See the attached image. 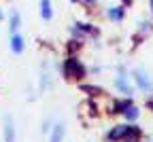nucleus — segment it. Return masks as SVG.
<instances>
[{
  "label": "nucleus",
  "instance_id": "1",
  "mask_svg": "<svg viewBox=\"0 0 153 142\" xmlns=\"http://www.w3.org/2000/svg\"><path fill=\"white\" fill-rule=\"evenodd\" d=\"M140 127L134 125V123H123V125H115L108 134H106V140L108 142H121V140H138L140 138Z\"/></svg>",
  "mask_w": 153,
  "mask_h": 142
},
{
  "label": "nucleus",
  "instance_id": "3",
  "mask_svg": "<svg viewBox=\"0 0 153 142\" xmlns=\"http://www.w3.org/2000/svg\"><path fill=\"white\" fill-rule=\"evenodd\" d=\"M85 74H87L85 66H83V64H81L74 55H70L66 62H64V76H66V78L81 81V78H85Z\"/></svg>",
  "mask_w": 153,
  "mask_h": 142
},
{
  "label": "nucleus",
  "instance_id": "11",
  "mask_svg": "<svg viewBox=\"0 0 153 142\" xmlns=\"http://www.w3.org/2000/svg\"><path fill=\"white\" fill-rule=\"evenodd\" d=\"M151 32H153V21L145 19V21H140V28H138V36H136V40H140V38H145V36H149Z\"/></svg>",
  "mask_w": 153,
  "mask_h": 142
},
{
  "label": "nucleus",
  "instance_id": "5",
  "mask_svg": "<svg viewBox=\"0 0 153 142\" xmlns=\"http://www.w3.org/2000/svg\"><path fill=\"white\" fill-rule=\"evenodd\" d=\"M106 17L111 19L113 24H121L126 19V7L123 4H113V7H106Z\"/></svg>",
  "mask_w": 153,
  "mask_h": 142
},
{
  "label": "nucleus",
  "instance_id": "7",
  "mask_svg": "<svg viewBox=\"0 0 153 142\" xmlns=\"http://www.w3.org/2000/svg\"><path fill=\"white\" fill-rule=\"evenodd\" d=\"M24 47H26V45H24V36L15 32V34L11 36V51L19 55V53H22V51H24Z\"/></svg>",
  "mask_w": 153,
  "mask_h": 142
},
{
  "label": "nucleus",
  "instance_id": "12",
  "mask_svg": "<svg viewBox=\"0 0 153 142\" xmlns=\"http://www.w3.org/2000/svg\"><path fill=\"white\" fill-rule=\"evenodd\" d=\"M9 21H11V32L15 34L19 28H22V15H19V11H11V17H9Z\"/></svg>",
  "mask_w": 153,
  "mask_h": 142
},
{
  "label": "nucleus",
  "instance_id": "9",
  "mask_svg": "<svg viewBox=\"0 0 153 142\" xmlns=\"http://www.w3.org/2000/svg\"><path fill=\"white\" fill-rule=\"evenodd\" d=\"M41 17L45 19V21H51V17H53L51 0H41Z\"/></svg>",
  "mask_w": 153,
  "mask_h": 142
},
{
  "label": "nucleus",
  "instance_id": "8",
  "mask_svg": "<svg viewBox=\"0 0 153 142\" xmlns=\"http://www.w3.org/2000/svg\"><path fill=\"white\" fill-rule=\"evenodd\" d=\"M64 134H66V127H64L62 123L53 125V129H51V136H49V142H62V140H64Z\"/></svg>",
  "mask_w": 153,
  "mask_h": 142
},
{
  "label": "nucleus",
  "instance_id": "14",
  "mask_svg": "<svg viewBox=\"0 0 153 142\" xmlns=\"http://www.w3.org/2000/svg\"><path fill=\"white\" fill-rule=\"evenodd\" d=\"M81 91H85V93H89V95H100V93H104L100 87H96V85H81Z\"/></svg>",
  "mask_w": 153,
  "mask_h": 142
},
{
  "label": "nucleus",
  "instance_id": "2",
  "mask_svg": "<svg viewBox=\"0 0 153 142\" xmlns=\"http://www.w3.org/2000/svg\"><path fill=\"white\" fill-rule=\"evenodd\" d=\"M130 74H132V78H134V85L138 87V91H143V93H153V76H151L145 68H134Z\"/></svg>",
  "mask_w": 153,
  "mask_h": 142
},
{
  "label": "nucleus",
  "instance_id": "10",
  "mask_svg": "<svg viewBox=\"0 0 153 142\" xmlns=\"http://www.w3.org/2000/svg\"><path fill=\"white\" fill-rule=\"evenodd\" d=\"M123 117H126V121H128V123H136V121L140 119V108L132 104V106H130V108L123 112Z\"/></svg>",
  "mask_w": 153,
  "mask_h": 142
},
{
  "label": "nucleus",
  "instance_id": "18",
  "mask_svg": "<svg viewBox=\"0 0 153 142\" xmlns=\"http://www.w3.org/2000/svg\"><path fill=\"white\" fill-rule=\"evenodd\" d=\"M121 4H123V7H132V4H134V0H121Z\"/></svg>",
  "mask_w": 153,
  "mask_h": 142
},
{
  "label": "nucleus",
  "instance_id": "21",
  "mask_svg": "<svg viewBox=\"0 0 153 142\" xmlns=\"http://www.w3.org/2000/svg\"><path fill=\"white\" fill-rule=\"evenodd\" d=\"M0 19H2V11H0Z\"/></svg>",
  "mask_w": 153,
  "mask_h": 142
},
{
  "label": "nucleus",
  "instance_id": "19",
  "mask_svg": "<svg viewBox=\"0 0 153 142\" xmlns=\"http://www.w3.org/2000/svg\"><path fill=\"white\" fill-rule=\"evenodd\" d=\"M149 9H151V15H153V0H149Z\"/></svg>",
  "mask_w": 153,
  "mask_h": 142
},
{
  "label": "nucleus",
  "instance_id": "13",
  "mask_svg": "<svg viewBox=\"0 0 153 142\" xmlns=\"http://www.w3.org/2000/svg\"><path fill=\"white\" fill-rule=\"evenodd\" d=\"M4 142H15V129H13L11 119H7L4 123Z\"/></svg>",
  "mask_w": 153,
  "mask_h": 142
},
{
  "label": "nucleus",
  "instance_id": "15",
  "mask_svg": "<svg viewBox=\"0 0 153 142\" xmlns=\"http://www.w3.org/2000/svg\"><path fill=\"white\" fill-rule=\"evenodd\" d=\"M79 2H81L83 7H87V9H94L96 4H98V0H79Z\"/></svg>",
  "mask_w": 153,
  "mask_h": 142
},
{
  "label": "nucleus",
  "instance_id": "17",
  "mask_svg": "<svg viewBox=\"0 0 153 142\" xmlns=\"http://www.w3.org/2000/svg\"><path fill=\"white\" fill-rule=\"evenodd\" d=\"M145 106L153 112V93H149V98H147V102H145Z\"/></svg>",
  "mask_w": 153,
  "mask_h": 142
},
{
  "label": "nucleus",
  "instance_id": "4",
  "mask_svg": "<svg viewBox=\"0 0 153 142\" xmlns=\"http://www.w3.org/2000/svg\"><path fill=\"white\" fill-rule=\"evenodd\" d=\"M115 89H117V91H121L126 98H130V95L134 93V87H132L130 78H128L126 74H117V76H115Z\"/></svg>",
  "mask_w": 153,
  "mask_h": 142
},
{
  "label": "nucleus",
  "instance_id": "6",
  "mask_svg": "<svg viewBox=\"0 0 153 142\" xmlns=\"http://www.w3.org/2000/svg\"><path fill=\"white\" fill-rule=\"evenodd\" d=\"M134 102H132V98H123V100H115V104H113V115H123L130 106H132Z\"/></svg>",
  "mask_w": 153,
  "mask_h": 142
},
{
  "label": "nucleus",
  "instance_id": "16",
  "mask_svg": "<svg viewBox=\"0 0 153 142\" xmlns=\"http://www.w3.org/2000/svg\"><path fill=\"white\" fill-rule=\"evenodd\" d=\"M79 47H81V43H79V40H70V45H68V51H76Z\"/></svg>",
  "mask_w": 153,
  "mask_h": 142
},
{
  "label": "nucleus",
  "instance_id": "20",
  "mask_svg": "<svg viewBox=\"0 0 153 142\" xmlns=\"http://www.w3.org/2000/svg\"><path fill=\"white\" fill-rule=\"evenodd\" d=\"M70 2H72V4H76V2H79V0H70Z\"/></svg>",
  "mask_w": 153,
  "mask_h": 142
}]
</instances>
